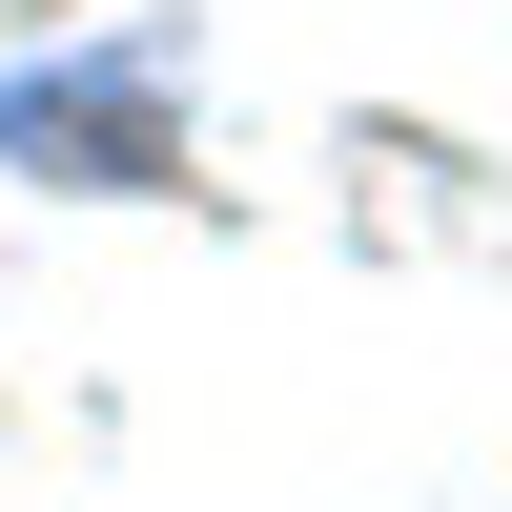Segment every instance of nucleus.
Returning a JSON list of instances; mask_svg holds the SVG:
<instances>
[{
    "instance_id": "f257e3e1",
    "label": "nucleus",
    "mask_w": 512,
    "mask_h": 512,
    "mask_svg": "<svg viewBox=\"0 0 512 512\" xmlns=\"http://www.w3.org/2000/svg\"><path fill=\"white\" fill-rule=\"evenodd\" d=\"M0 164L41 185H185V123H164V41H103V62L0 82Z\"/></svg>"
},
{
    "instance_id": "f03ea898",
    "label": "nucleus",
    "mask_w": 512,
    "mask_h": 512,
    "mask_svg": "<svg viewBox=\"0 0 512 512\" xmlns=\"http://www.w3.org/2000/svg\"><path fill=\"white\" fill-rule=\"evenodd\" d=\"M0 21H41V0H0Z\"/></svg>"
}]
</instances>
